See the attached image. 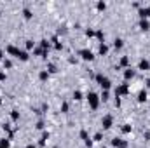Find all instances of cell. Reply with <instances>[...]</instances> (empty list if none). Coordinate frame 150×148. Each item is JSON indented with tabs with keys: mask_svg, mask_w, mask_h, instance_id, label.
I'll use <instances>...</instances> for the list:
<instances>
[{
	"mask_svg": "<svg viewBox=\"0 0 150 148\" xmlns=\"http://www.w3.org/2000/svg\"><path fill=\"white\" fill-rule=\"evenodd\" d=\"M96 82L101 85V89H103V91H108V89L112 87V82H110V78H107L105 75H101V73L96 75Z\"/></svg>",
	"mask_w": 150,
	"mask_h": 148,
	"instance_id": "1",
	"label": "cell"
},
{
	"mask_svg": "<svg viewBox=\"0 0 150 148\" xmlns=\"http://www.w3.org/2000/svg\"><path fill=\"white\" fill-rule=\"evenodd\" d=\"M100 101H101V99H100V96H98L96 92H89V94H87V103H89V106H91L93 110H96V108L100 106Z\"/></svg>",
	"mask_w": 150,
	"mask_h": 148,
	"instance_id": "2",
	"label": "cell"
},
{
	"mask_svg": "<svg viewBox=\"0 0 150 148\" xmlns=\"http://www.w3.org/2000/svg\"><path fill=\"white\" fill-rule=\"evenodd\" d=\"M79 56H80L84 61H93V59H94V54H93L89 49H82V51H79Z\"/></svg>",
	"mask_w": 150,
	"mask_h": 148,
	"instance_id": "3",
	"label": "cell"
},
{
	"mask_svg": "<svg viewBox=\"0 0 150 148\" xmlns=\"http://www.w3.org/2000/svg\"><path fill=\"white\" fill-rule=\"evenodd\" d=\"M101 125H103V129L107 131V129H110L113 125V117L112 115H105L103 118H101Z\"/></svg>",
	"mask_w": 150,
	"mask_h": 148,
	"instance_id": "4",
	"label": "cell"
},
{
	"mask_svg": "<svg viewBox=\"0 0 150 148\" xmlns=\"http://www.w3.org/2000/svg\"><path fill=\"white\" fill-rule=\"evenodd\" d=\"M129 92V85L127 84H120V85H117V89H115V98H119V96H122V94H127Z\"/></svg>",
	"mask_w": 150,
	"mask_h": 148,
	"instance_id": "5",
	"label": "cell"
},
{
	"mask_svg": "<svg viewBox=\"0 0 150 148\" xmlns=\"http://www.w3.org/2000/svg\"><path fill=\"white\" fill-rule=\"evenodd\" d=\"M138 70H142V72H147V70H150V61H147V59H142V61L138 63Z\"/></svg>",
	"mask_w": 150,
	"mask_h": 148,
	"instance_id": "6",
	"label": "cell"
},
{
	"mask_svg": "<svg viewBox=\"0 0 150 148\" xmlns=\"http://www.w3.org/2000/svg\"><path fill=\"white\" fill-rule=\"evenodd\" d=\"M138 14H140V18H142V19H149V18H150V7H142Z\"/></svg>",
	"mask_w": 150,
	"mask_h": 148,
	"instance_id": "7",
	"label": "cell"
},
{
	"mask_svg": "<svg viewBox=\"0 0 150 148\" xmlns=\"http://www.w3.org/2000/svg\"><path fill=\"white\" fill-rule=\"evenodd\" d=\"M134 75H136V72L129 66V68H126V70H124V80H131Z\"/></svg>",
	"mask_w": 150,
	"mask_h": 148,
	"instance_id": "8",
	"label": "cell"
},
{
	"mask_svg": "<svg viewBox=\"0 0 150 148\" xmlns=\"http://www.w3.org/2000/svg\"><path fill=\"white\" fill-rule=\"evenodd\" d=\"M5 52H7V54H11V56H18L19 49H18V47H14V45H7V47H5Z\"/></svg>",
	"mask_w": 150,
	"mask_h": 148,
	"instance_id": "9",
	"label": "cell"
},
{
	"mask_svg": "<svg viewBox=\"0 0 150 148\" xmlns=\"http://www.w3.org/2000/svg\"><path fill=\"white\" fill-rule=\"evenodd\" d=\"M140 28H142L143 32H149V30H150V23H149V19H142V21H140Z\"/></svg>",
	"mask_w": 150,
	"mask_h": 148,
	"instance_id": "10",
	"label": "cell"
},
{
	"mask_svg": "<svg viewBox=\"0 0 150 148\" xmlns=\"http://www.w3.org/2000/svg\"><path fill=\"white\" fill-rule=\"evenodd\" d=\"M16 58H18V59H21V61H28V58H30V56H28V52H26V51H19Z\"/></svg>",
	"mask_w": 150,
	"mask_h": 148,
	"instance_id": "11",
	"label": "cell"
},
{
	"mask_svg": "<svg viewBox=\"0 0 150 148\" xmlns=\"http://www.w3.org/2000/svg\"><path fill=\"white\" fill-rule=\"evenodd\" d=\"M122 45H124V40H122V38H115V40H113V47H115L117 51L122 49Z\"/></svg>",
	"mask_w": 150,
	"mask_h": 148,
	"instance_id": "12",
	"label": "cell"
},
{
	"mask_svg": "<svg viewBox=\"0 0 150 148\" xmlns=\"http://www.w3.org/2000/svg\"><path fill=\"white\" fill-rule=\"evenodd\" d=\"M147 98H149V96H147V91H142V92L138 94V101H140V103H145Z\"/></svg>",
	"mask_w": 150,
	"mask_h": 148,
	"instance_id": "13",
	"label": "cell"
},
{
	"mask_svg": "<svg viewBox=\"0 0 150 148\" xmlns=\"http://www.w3.org/2000/svg\"><path fill=\"white\" fill-rule=\"evenodd\" d=\"M38 78H40L42 82H45V80L49 78V72H47V70H42V72L38 73Z\"/></svg>",
	"mask_w": 150,
	"mask_h": 148,
	"instance_id": "14",
	"label": "cell"
},
{
	"mask_svg": "<svg viewBox=\"0 0 150 148\" xmlns=\"http://www.w3.org/2000/svg\"><path fill=\"white\" fill-rule=\"evenodd\" d=\"M120 66L129 68V58H127V56H122V59H120Z\"/></svg>",
	"mask_w": 150,
	"mask_h": 148,
	"instance_id": "15",
	"label": "cell"
},
{
	"mask_svg": "<svg viewBox=\"0 0 150 148\" xmlns=\"http://www.w3.org/2000/svg\"><path fill=\"white\" fill-rule=\"evenodd\" d=\"M23 16H25V19H32V16H33V14H32V11H30V9H25V11H23Z\"/></svg>",
	"mask_w": 150,
	"mask_h": 148,
	"instance_id": "16",
	"label": "cell"
},
{
	"mask_svg": "<svg viewBox=\"0 0 150 148\" xmlns=\"http://www.w3.org/2000/svg\"><path fill=\"white\" fill-rule=\"evenodd\" d=\"M49 45H51V44H49L47 40H42V42H40V47H42V51H47V49H49Z\"/></svg>",
	"mask_w": 150,
	"mask_h": 148,
	"instance_id": "17",
	"label": "cell"
},
{
	"mask_svg": "<svg viewBox=\"0 0 150 148\" xmlns=\"http://www.w3.org/2000/svg\"><path fill=\"white\" fill-rule=\"evenodd\" d=\"M74 99L75 101H80V99H82V92H80V91H75L74 92Z\"/></svg>",
	"mask_w": 150,
	"mask_h": 148,
	"instance_id": "18",
	"label": "cell"
},
{
	"mask_svg": "<svg viewBox=\"0 0 150 148\" xmlns=\"http://www.w3.org/2000/svg\"><path fill=\"white\" fill-rule=\"evenodd\" d=\"M96 7H98V11H105V9H107V4H105V2H98Z\"/></svg>",
	"mask_w": 150,
	"mask_h": 148,
	"instance_id": "19",
	"label": "cell"
},
{
	"mask_svg": "<svg viewBox=\"0 0 150 148\" xmlns=\"http://www.w3.org/2000/svg\"><path fill=\"white\" fill-rule=\"evenodd\" d=\"M107 52H108V47H107L105 44H101V45H100V54H107Z\"/></svg>",
	"mask_w": 150,
	"mask_h": 148,
	"instance_id": "20",
	"label": "cell"
},
{
	"mask_svg": "<svg viewBox=\"0 0 150 148\" xmlns=\"http://www.w3.org/2000/svg\"><path fill=\"white\" fill-rule=\"evenodd\" d=\"M100 99H101V101H108V91H103L101 96H100Z\"/></svg>",
	"mask_w": 150,
	"mask_h": 148,
	"instance_id": "21",
	"label": "cell"
},
{
	"mask_svg": "<svg viewBox=\"0 0 150 148\" xmlns=\"http://www.w3.org/2000/svg\"><path fill=\"white\" fill-rule=\"evenodd\" d=\"M122 132H126V134H127V132H131V125L124 124V125H122Z\"/></svg>",
	"mask_w": 150,
	"mask_h": 148,
	"instance_id": "22",
	"label": "cell"
},
{
	"mask_svg": "<svg viewBox=\"0 0 150 148\" xmlns=\"http://www.w3.org/2000/svg\"><path fill=\"white\" fill-rule=\"evenodd\" d=\"M80 138L84 140V143H86V141L89 140V136H87V132H86V131H80Z\"/></svg>",
	"mask_w": 150,
	"mask_h": 148,
	"instance_id": "23",
	"label": "cell"
},
{
	"mask_svg": "<svg viewBox=\"0 0 150 148\" xmlns=\"http://www.w3.org/2000/svg\"><path fill=\"white\" fill-rule=\"evenodd\" d=\"M0 148H9V141L7 140H2L0 141Z\"/></svg>",
	"mask_w": 150,
	"mask_h": 148,
	"instance_id": "24",
	"label": "cell"
},
{
	"mask_svg": "<svg viewBox=\"0 0 150 148\" xmlns=\"http://www.w3.org/2000/svg\"><path fill=\"white\" fill-rule=\"evenodd\" d=\"M47 138H49V134H47V132H44V134H42V138H40V145H44Z\"/></svg>",
	"mask_w": 150,
	"mask_h": 148,
	"instance_id": "25",
	"label": "cell"
},
{
	"mask_svg": "<svg viewBox=\"0 0 150 148\" xmlns=\"http://www.w3.org/2000/svg\"><path fill=\"white\" fill-rule=\"evenodd\" d=\"M33 47H35V42L28 40V42H26V49H33Z\"/></svg>",
	"mask_w": 150,
	"mask_h": 148,
	"instance_id": "26",
	"label": "cell"
},
{
	"mask_svg": "<svg viewBox=\"0 0 150 148\" xmlns=\"http://www.w3.org/2000/svg\"><path fill=\"white\" fill-rule=\"evenodd\" d=\"M47 72H49V73H54V72H56V66H54V65H49V66H47Z\"/></svg>",
	"mask_w": 150,
	"mask_h": 148,
	"instance_id": "27",
	"label": "cell"
},
{
	"mask_svg": "<svg viewBox=\"0 0 150 148\" xmlns=\"http://www.w3.org/2000/svg\"><path fill=\"white\" fill-rule=\"evenodd\" d=\"M96 37L100 38V40H103V37H105V35H103V32H101V30H98V32H96Z\"/></svg>",
	"mask_w": 150,
	"mask_h": 148,
	"instance_id": "28",
	"label": "cell"
},
{
	"mask_svg": "<svg viewBox=\"0 0 150 148\" xmlns=\"http://www.w3.org/2000/svg\"><path fill=\"white\" fill-rule=\"evenodd\" d=\"M18 118H19V113L14 110V111H12V120H18Z\"/></svg>",
	"mask_w": 150,
	"mask_h": 148,
	"instance_id": "29",
	"label": "cell"
},
{
	"mask_svg": "<svg viewBox=\"0 0 150 148\" xmlns=\"http://www.w3.org/2000/svg\"><path fill=\"white\" fill-rule=\"evenodd\" d=\"M4 66H5V68H11L12 65H11V61H7V59H4Z\"/></svg>",
	"mask_w": 150,
	"mask_h": 148,
	"instance_id": "30",
	"label": "cell"
},
{
	"mask_svg": "<svg viewBox=\"0 0 150 148\" xmlns=\"http://www.w3.org/2000/svg\"><path fill=\"white\" fill-rule=\"evenodd\" d=\"M101 138H103V136H101V132H96V136H94V140H96V141H101Z\"/></svg>",
	"mask_w": 150,
	"mask_h": 148,
	"instance_id": "31",
	"label": "cell"
},
{
	"mask_svg": "<svg viewBox=\"0 0 150 148\" xmlns=\"http://www.w3.org/2000/svg\"><path fill=\"white\" fill-rule=\"evenodd\" d=\"M86 35H87V37H93V35H94V32H93V30H86Z\"/></svg>",
	"mask_w": 150,
	"mask_h": 148,
	"instance_id": "32",
	"label": "cell"
},
{
	"mask_svg": "<svg viewBox=\"0 0 150 148\" xmlns=\"http://www.w3.org/2000/svg\"><path fill=\"white\" fill-rule=\"evenodd\" d=\"M61 110H63V111H67V110H68V105H67V103H63V106H61Z\"/></svg>",
	"mask_w": 150,
	"mask_h": 148,
	"instance_id": "33",
	"label": "cell"
},
{
	"mask_svg": "<svg viewBox=\"0 0 150 148\" xmlns=\"http://www.w3.org/2000/svg\"><path fill=\"white\" fill-rule=\"evenodd\" d=\"M0 80H5V73L4 72H0Z\"/></svg>",
	"mask_w": 150,
	"mask_h": 148,
	"instance_id": "34",
	"label": "cell"
},
{
	"mask_svg": "<svg viewBox=\"0 0 150 148\" xmlns=\"http://www.w3.org/2000/svg\"><path fill=\"white\" fill-rule=\"evenodd\" d=\"M4 59V51H0V61Z\"/></svg>",
	"mask_w": 150,
	"mask_h": 148,
	"instance_id": "35",
	"label": "cell"
},
{
	"mask_svg": "<svg viewBox=\"0 0 150 148\" xmlns=\"http://www.w3.org/2000/svg\"><path fill=\"white\" fill-rule=\"evenodd\" d=\"M25 148H37V147H35V145H26Z\"/></svg>",
	"mask_w": 150,
	"mask_h": 148,
	"instance_id": "36",
	"label": "cell"
},
{
	"mask_svg": "<svg viewBox=\"0 0 150 148\" xmlns=\"http://www.w3.org/2000/svg\"><path fill=\"white\" fill-rule=\"evenodd\" d=\"M147 87H150V78L147 80Z\"/></svg>",
	"mask_w": 150,
	"mask_h": 148,
	"instance_id": "37",
	"label": "cell"
},
{
	"mask_svg": "<svg viewBox=\"0 0 150 148\" xmlns=\"http://www.w3.org/2000/svg\"><path fill=\"white\" fill-rule=\"evenodd\" d=\"M0 16H2V12H0Z\"/></svg>",
	"mask_w": 150,
	"mask_h": 148,
	"instance_id": "38",
	"label": "cell"
},
{
	"mask_svg": "<svg viewBox=\"0 0 150 148\" xmlns=\"http://www.w3.org/2000/svg\"><path fill=\"white\" fill-rule=\"evenodd\" d=\"M54 148H58V147H54Z\"/></svg>",
	"mask_w": 150,
	"mask_h": 148,
	"instance_id": "39",
	"label": "cell"
}]
</instances>
